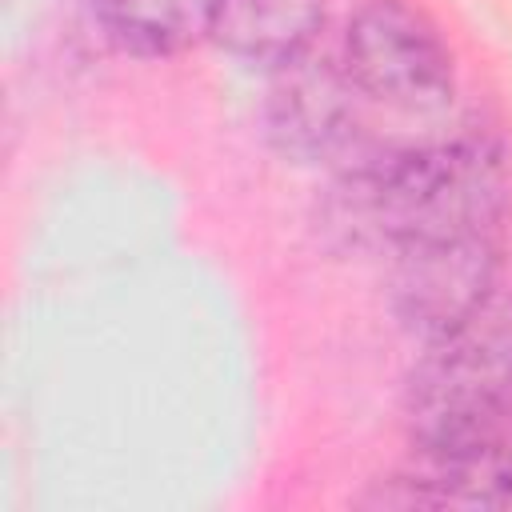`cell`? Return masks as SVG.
Listing matches in <instances>:
<instances>
[{
  "mask_svg": "<svg viewBox=\"0 0 512 512\" xmlns=\"http://www.w3.org/2000/svg\"><path fill=\"white\" fill-rule=\"evenodd\" d=\"M320 28V0H220L212 36L240 60L284 64Z\"/></svg>",
  "mask_w": 512,
  "mask_h": 512,
  "instance_id": "obj_6",
  "label": "cell"
},
{
  "mask_svg": "<svg viewBox=\"0 0 512 512\" xmlns=\"http://www.w3.org/2000/svg\"><path fill=\"white\" fill-rule=\"evenodd\" d=\"M360 96L388 108H436L452 92V52L408 0H356L340 52Z\"/></svg>",
  "mask_w": 512,
  "mask_h": 512,
  "instance_id": "obj_3",
  "label": "cell"
},
{
  "mask_svg": "<svg viewBox=\"0 0 512 512\" xmlns=\"http://www.w3.org/2000/svg\"><path fill=\"white\" fill-rule=\"evenodd\" d=\"M504 428L512 436V384H508V396H504Z\"/></svg>",
  "mask_w": 512,
  "mask_h": 512,
  "instance_id": "obj_8",
  "label": "cell"
},
{
  "mask_svg": "<svg viewBox=\"0 0 512 512\" xmlns=\"http://www.w3.org/2000/svg\"><path fill=\"white\" fill-rule=\"evenodd\" d=\"M344 220L384 244H440L492 236L508 204L504 152L484 136L416 144L340 180Z\"/></svg>",
  "mask_w": 512,
  "mask_h": 512,
  "instance_id": "obj_1",
  "label": "cell"
},
{
  "mask_svg": "<svg viewBox=\"0 0 512 512\" xmlns=\"http://www.w3.org/2000/svg\"><path fill=\"white\" fill-rule=\"evenodd\" d=\"M512 384V296H488L456 328L432 336L408 384L412 440L424 452L500 440ZM512 440V436H508Z\"/></svg>",
  "mask_w": 512,
  "mask_h": 512,
  "instance_id": "obj_2",
  "label": "cell"
},
{
  "mask_svg": "<svg viewBox=\"0 0 512 512\" xmlns=\"http://www.w3.org/2000/svg\"><path fill=\"white\" fill-rule=\"evenodd\" d=\"M220 0H96L104 32L136 56H168L212 32Z\"/></svg>",
  "mask_w": 512,
  "mask_h": 512,
  "instance_id": "obj_7",
  "label": "cell"
},
{
  "mask_svg": "<svg viewBox=\"0 0 512 512\" xmlns=\"http://www.w3.org/2000/svg\"><path fill=\"white\" fill-rule=\"evenodd\" d=\"M496 284V252L492 236L440 240V244H408L400 248L392 276V304L400 320L424 336H440L456 328L468 312H476Z\"/></svg>",
  "mask_w": 512,
  "mask_h": 512,
  "instance_id": "obj_5",
  "label": "cell"
},
{
  "mask_svg": "<svg viewBox=\"0 0 512 512\" xmlns=\"http://www.w3.org/2000/svg\"><path fill=\"white\" fill-rule=\"evenodd\" d=\"M268 132L280 152L296 160H344L356 164L376 148L360 124V88L344 60L312 52V44L276 64L268 88Z\"/></svg>",
  "mask_w": 512,
  "mask_h": 512,
  "instance_id": "obj_4",
  "label": "cell"
}]
</instances>
